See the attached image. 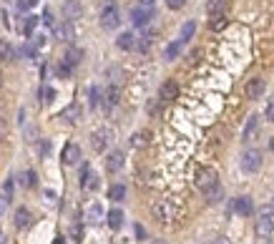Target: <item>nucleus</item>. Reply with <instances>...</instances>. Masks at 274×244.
Segmentation results:
<instances>
[{
	"mask_svg": "<svg viewBox=\"0 0 274 244\" xmlns=\"http://www.w3.org/2000/svg\"><path fill=\"white\" fill-rule=\"evenodd\" d=\"M119 25H121V13H119L113 0H106L103 10H101V28L103 30H116Z\"/></svg>",
	"mask_w": 274,
	"mask_h": 244,
	"instance_id": "f257e3e1",
	"label": "nucleus"
},
{
	"mask_svg": "<svg viewBox=\"0 0 274 244\" xmlns=\"http://www.w3.org/2000/svg\"><path fill=\"white\" fill-rule=\"evenodd\" d=\"M151 212H153V217H156L159 222H164V224L176 219V206H174L169 199H156L153 206H151Z\"/></svg>",
	"mask_w": 274,
	"mask_h": 244,
	"instance_id": "f03ea898",
	"label": "nucleus"
},
{
	"mask_svg": "<svg viewBox=\"0 0 274 244\" xmlns=\"http://www.w3.org/2000/svg\"><path fill=\"white\" fill-rule=\"evenodd\" d=\"M216 186H219V177H216V171H214V169L204 166V169H199V171H197V189H199V191L209 194V191H214Z\"/></svg>",
	"mask_w": 274,
	"mask_h": 244,
	"instance_id": "7ed1b4c3",
	"label": "nucleus"
},
{
	"mask_svg": "<svg viewBox=\"0 0 274 244\" xmlns=\"http://www.w3.org/2000/svg\"><path fill=\"white\" fill-rule=\"evenodd\" d=\"M242 169H244L247 174H257V171L262 169V154H259L257 149L244 151V154H242Z\"/></svg>",
	"mask_w": 274,
	"mask_h": 244,
	"instance_id": "20e7f679",
	"label": "nucleus"
},
{
	"mask_svg": "<svg viewBox=\"0 0 274 244\" xmlns=\"http://www.w3.org/2000/svg\"><path fill=\"white\" fill-rule=\"evenodd\" d=\"M108 144H111V131H108V128H98V131H93V136H91V146H93V151L103 154V151L108 149Z\"/></svg>",
	"mask_w": 274,
	"mask_h": 244,
	"instance_id": "39448f33",
	"label": "nucleus"
},
{
	"mask_svg": "<svg viewBox=\"0 0 274 244\" xmlns=\"http://www.w3.org/2000/svg\"><path fill=\"white\" fill-rule=\"evenodd\" d=\"M151 18H153V10L146 8V5H141V8H134V10H131V23H134L136 28H146V25L151 23Z\"/></svg>",
	"mask_w": 274,
	"mask_h": 244,
	"instance_id": "423d86ee",
	"label": "nucleus"
},
{
	"mask_svg": "<svg viewBox=\"0 0 274 244\" xmlns=\"http://www.w3.org/2000/svg\"><path fill=\"white\" fill-rule=\"evenodd\" d=\"M83 15V3L81 0H66L63 3V18L66 20H78Z\"/></svg>",
	"mask_w": 274,
	"mask_h": 244,
	"instance_id": "0eeeda50",
	"label": "nucleus"
},
{
	"mask_svg": "<svg viewBox=\"0 0 274 244\" xmlns=\"http://www.w3.org/2000/svg\"><path fill=\"white\" fill-rule=\"evenodd\" d=\"M56 38L58 41H66V43H73V38H75V28H73V20H63L61 25H56Z\"/></svg>",
	"mask_w": 274,
	"mask_h": 244,
	"instance_id": "6e6552de",
	"label": "nucleus"
},
{
	"mask_svg": "<svg viewBox=\"0 0 274 244\" xmlns=\"http://www.w3.org/2000/svg\"><path fill=\"white\" fill-rule=\"evenodd\" d=\"M176 96H179V86H176L174 81H164L161 88H159V98L166 103V101H174Z\"/></svg>",
	"mask_w": 274,
	"mask_h": 244,
	"instance_id": "1a4fd4ad",
	"label": "nucleus"
},
{
	"mask_svg": "<svg viewBox=\"0 0 274 244\" xmlns=\"http://www.w3.org/2000/svg\"><path fill=\"white\" fill-rule=\"evenodd\" d=\"M124 169V154L121 151H111L108 159H106V171L108 174H119Z\"/></svg>",
	"mask_w": 274,
	"mask_h": 244,
	"instance_id": "9d476101",
	"label": "nucleus"
},
{
	"mask_svg": "<svg viewBox=\"0 0 274 244\" xmlns=\"http://www.w3.org/2000/svg\"><path fill=\"white\" fill-rule=\"evenodd\" d=\"M264 78H252L249 83H247V98H262V93H264Z\"/></svg>",
	"mask_w": 274,
	"mask_h": 244,
	"instance_id": "9b49d317",
	"label": "nucleus"
},
{
	"mask_svg": "<svg viewBox=\"0 0 274 244\" xmlns=\"http://www.w3.org/2000/svg\"><path fill=\"white\" fill-rule=\"evenodd\" d=\"M252 209H254V204H252L249 196H237V199H234V212H237L239 217H249Z\"/></svg>",
	"mask_w": 274,
	"mask_h": 244,
	"instance_id": "f8f14e48",
	"label": "nucleus"
},
{
	"mask_svg": "<svg viewBox=\"0 0 274 244\" xmlns=\"http://www.w3.org/2000/svg\"><path fill=\"white\" fill-rule=\"evenodd\" d=\"M78 159H81V146L68 144V146L63 149V164H66V166H75Z\"/></svg>",
	"mask_w": 274,
	"mask_h": 244,
	"instance_id": "ddd939ff",
	"label": "nucleus"
},
{
	"mask_svg": "<svg viewBox=\"0 0 274 244\" xmlns=\"http://www.w3.org/2000/svg\"><path fill=\"white\" fill-rule=\"evenodd\" d=\"M136 43H138V38L134 36V33H129V30H126V33H121V36L116 38V46H119L121 51H134V48H136Z\"/></svg>",
	"mask_w": 274,
	"mask_h": 244,
	"instance_id": "4468645a",
	"label": "nucleus"
},
{
	"mask_svg": "<svg viewBox=\"0 0 274 244\" xmlns=\"http://www.w3.org/2000/svg\"><path fill=\"white\" fill-rule=\"evenodd\" d=\"M272 229H274L272 217H269V214H262V217L257 219V234H259V237H269Z\"/></svg>",
	"mask_w": 274,
	"mask_h": 244,
	"instance_id": "2eb2a0df",
	"label": "nucleus"
},
{
	"mask_svg": "<svg viewBox=\"0 0 274 244\" xmlns=\"http://www.w3.org/2000/svg\"><path fill=\"white\" fill-rule=\"evenodd\" d=\"M86 219H88V224H101V222H103V209H101V204H98V201H93V204L88 206Z\"/></svg>",
	"mask_w": 274,
	"mask_h": 244,
	"instance_id": "dca6fc26",
	"label": "nucleus"
},
{
	"mask_svg": "<svg viewBox=\"0 0 274 244\" xmlns=\"http://www.w3.org/2000/svg\"><path fill=\"white\" fill-rule=\"evenodd\" d=\"M30 222H33V219H30V212H28L25 206H18V209H15V227H18V229H25V227H30Z\"/></svg>",
	"mask_w": 274,
	"mask_h": 244,
	"instance_id": "f3484780",
	"label": "nucleus"
},
{
	"mask_svg": "<svg viewBox=\"0 0 274 244\" xmlns=\"http://www.w3.org/2000/svg\"><path fill=\"white\" fill-rule=\"evenodd\" d=\"M181 48H184V41H181V38H179V41H174V43H169V46H166V51H164V58H166V61L179 58Z\"/></svg>",
	"mask_w": 274,
	"mask_h": 244,
	"instance_id": "a211bd4d",
	"label": "nucleus"
},
{
	"mask_svg": "<svg viewBox=\"0 0 274 244\" xmlns=\"http://www.w3.org/2000/svg\"><path fill=\"white\" fill-rule=\"evenodd\" d=\"M226 5H229V0H209V3H206V13H209V15L226 13Z\"/></svg>",
	"mask_w": 274,
	"mask_h": 244,
	"instance_id": "6ab92c4d",
	"label": "nucleus"
},
{
	"mask_svg": "<svg viewBox=\"0 0 274 244\" xmlns=\"http://www.w3.org/2000/svg\"><path fill=\"white\" fill-rule=\"evenodd\" d=\"M211 20H209V28L211 30H224L226 28V23H229V18H226V13H219V15H209Z\"/></svg>",
	"mask_w": 274,
	"mask_h": 244,
	"instance_id": "aec40b11",
	"label": "nucleus"
},
{
	"mask_svg": "<svg viewBox=\"0 0 274 244\" xmlns=\"http://www.w3.org/2000/svg\"><path fill=\"white\" fill-rule=\"evenodd\" d=\"M119 86H108V91H106V96H103V103H106V109H113L116 103H119Z\"/></svg>",
	"mask_w": 274,
	"mask_h": 244,
	"instance_id": "412c9836",
	"label": "nucleus"
},
{
	"mask_svg": "<svg viewBox=\"0 0 274 244\" xmlns=\"http://www.w3.org/2000/svg\"><path fill=\"white\" fill-rule=\"evenodd\" d=\"M257 128H259V116H249V121L244 126V141H252L254 133H257Z\"/></svg>",
	"mask_w": 274,
	"mask_h": 244,
	"instance_id": "4be33fe9",
	"label": "nucleus"
},
{
	"mask_svg": "<svg viewBox=\"0 0 274 244\" xmlns=\"http://www.w3.org/2000/svg\"><path fill=\"white\" fill-rule=\"evenodd\" d=\"M121 224H124V212L121 209H111L108 212V227L111 229H121Z\"/></svg>",
	"mask_w": 274,
	"mask_h": 244,
	"instance_id": "5701e85b",
	"label": "nucleus"
},
{
	"mask_svg": "<svg viewBox=\"0 0 274 244\" xmlns=\"http://www.w3.org/2000/svg\"><path fill=\"white\" fill-rule=\"evenodd\" d=\"M194 33H197V23H194V20H186V23L181 25V36H179V38L186 43V41L194 38Z\"/></svg>",
	"mask_w": 274,
	"mask_h": 244,
	"instance_id": "b1692460",
	"label": "nucleus"
},
{
	"mask_svg": "<svg viewBox=\"0 0 274 244\" xmlns=\"http://www.w3.org/2000/svg\"><path fill=\"white\" fill-rule=\"evenodd\" d=\"M124 196H126V186H124V184H113V186L108 189V199H111V201H121Z\"/></svg>",
	"mask_w": 274,
	"mask_h": 244,
	"instance_id": "393cba45",
	"label": "nucleus"
},
{
	"mask_svg": "<svg viewBox=\"0 0 274 244\" xmlns=\"http://www.w3.org/2000/svg\"><path fill=\"white\" fill-rule=\"evenodd\" d=\"M13 56H15V53H13V48H10V43L0 38V63L13 61Z\"/></svg>",
	"mask_w": 274,
	"mask_h": 244,
	"instance_id": "a878e982",
	"label": "nucleus"
},
{
	"mask_svg": "<svg viewBox=\"0 0 274 244\" xmlns=\"http://www.w3.org/2000/svg\"><path fill=\"white\" fill-rule=\"evenodd\" d=\"M81 58H83V51H81V48H68V53L63 56V61L70 63V65H78Z\"/></svg>",
	"mask_w": 274,
	"mask_h": 244,
	"instance_id": "bb28decb",
	"label": "nucleus"
},
{
	"mask_svg": "<svg viewBox=\"0 0 274 244\" xmlns=\"http://www.w3.org/2000/svg\"><path fill=\"white\" fill-rule=\"evenodd\" d=\"M35 25H38V18H35V15H28V18H25V25H23V36H25V38H33Z\"/></svg>",
	"mask_w": 274,
	"mask_h": 244,
	"instance_id": "cd10ccee",
	"label": "nucleus"
},
{
	"mask_svg": "<svg viewBox=\"0 0 274 244\" xmlns=\"http://www.w3.org/2000/svg\"><path fill=\"white\" fill-rule=\"evenodd\" d=\"M146 144H148V133H146V131H138V133H134V138H131V146L141 149V146H146Z\"/></svg>",
	"mask_w": 274,
	"mask_h": 244,
	"instance_id": "c85d7f7f",
	"label": "nucleus"
},
{
	"mask_svg": "<svg viewBox=\"0 0 274 244\" xmlns=\"http://www.w3.org/2000/svg\"><path fill=\"white\" fill-rule=\"evenodd\" d=\"M56 73H58L61 78H68L70 73H73V65H70V63H66V61H61L58 65H56Z\"/></svg>",
	"mask_w": 274,
	"mask_h": 244,
	"instance_id": "c756f323",
	"label": "nucleus"
},
{
	"mask_svg": "<svg viewBox=\"0 0 274 244\" xmlns=\"http://www.w3.org/2000/svg\"><path fill=\"white\" fill-rule=\"evenodd\" d=\"M78 114H81V109H78V106H75V103H73V106H68V109H66V111H63V119H66V121H75V119H78Z\"/></svg>",
	"mask_w": 274,
	"mask_h": 244,
	"instance_id": "7c9ffc66",
	"label": "nucleus"
},
{
	"mask_svg": "<svg viewBox=\"0 0 274 244\" xmlns=\"http://www.w3.org/2000/svg\"><path fill=\"white\" fill-rule=\"evenodd\" d=\"M98 103H101V88L93 86V88H91V109H96Z\"/></svg>",
	"mask_w": 274,
	"mask_h": 244,
	"instance_id": "2f4dec72",
	"label": "nucleus"
},
{
	"mask_svg": "<svg viewBox=\"0 0 274 244\" xmlns=\"http://www.w3.org/2000/svg\"><path fill=\"white\" fill-rule=\"evenodd\" d=\"M206 199H209V204H216V201H221V186H216L214 191H209V194H206Z\"/></svg>",
	"mask_w": 274,
	"mask_h": 244,
	"instance_id": "473e14b6",
	"label": "nucleus"
},
{
	"mask_svg": "<svg viewBox=\"0 0 274 244\" xmlns=\"http://www.w3.org/2000/svg\"><path fill=\"white\" fill-rule=\"evenodd\" d=\"M121 76H124V73H121L119 68H113V71H111V86H121Z\"/></svg>",
	"mask_w": 274,
	"mask_h": 244,
	"instance_id": "72a5a7b5",
	"label": "nucleus"
},
{
	"mask_svg": "<svg viewBox=\"0 0 274 244\" xmlns=\"http://www.w3.org/2000/svg\"><path fill=\"white\" fill-rule=\"evenodd\" d=\"M186 5V0H166V8H171V10H181Z\"/></svg>",
	"mask_w": 274,
	"mask_h": 244,
	"instance_id": "f704fd0d",
	"label": "nucleus"
},
{
	"mask_svg": "<svg viewBox=\"0 0 274 244\" xmlns=\"http://www.w3.org/2000/svg\"><path fill=\"white\" fill-rule=\"evenodd\" d=\"M35 5H38V0H18L20 10H28V8H35Z\"/></svg>",
	"mask_w": 274,
	"mask_h": 244,
	"instance_id": "c9c22d12",
	"label": "nucleus"
},
{
	"mask_svg": "<svg viewBox=\"0 0 274 244\" xmlns=\"http://www.w3.org/2000/svg\"><path fill=\"white\" fill-rule=\"evenodd\" d=\"M159 103H161V98H159V101H151V103H148V114H151V116H156V114H159V109H161Z\"/></svg>",
	"mask_w": 274,
	"mask_h": 244,
	"instance_id": "e433bc0d",
	"label": "nucleus"
},
{
	"mask_svg": "<svg viewBox=\"0 0 274 244\" xmlns=\"http://www.w3.org/2000/svg\"><path fill=\"white\" fill-rule=\"evenodd\" d=\"M148 46H151V41H148V38H141V41L136 43V48L141 51V53H143V51H148Z\"/></svg>",
	"mask_w": 274,
	"mask_h": 244,
	"instance_id": "4c0bfd02",
	"label": "nucleus"
},
{
	"mask_svg": "<svg viewBox=\"0 0 274 244\" xmlns=\"http://www.w3.org/2000/svg\"><path fill=\"white\" fill-rule=\"evenodd\" d=\"M264 114H267V119L274 123V98L269 101V106H267V111H264Z\"/></svg>",
	"mask_w": 274,
	"mask_h": 244,
	"instance_id": "58836bf2",
	"label": "nucleus"
},
{
	"mask_svg": "<svg viewBox=\"0 0 274 244\" xmlns=\"http://www.w3.org/2000/svg\"><path fill=\"white\" fill-rule=\"evenodd\" d=\"M25 184H28V186H35V171H28V174H25Z\"/></svg>",
	"mask_w": 274,
	"mask_h": 244,
	"instance_id": "ea45409f",
	"label": "nucleus"
},
{
	"mask_svg": "<svg viewBox=\"0 0 274 244\" xmlns=\"http://www.w3.org/2000/svg\"><path fill=\"white\" fill-rule=\"evenodd\" d=\"M43 23L53 25V13H51V10H43Z\"/></svg>",
	"mask_w": 274,
	"mask_h": 244,
	"instance_id": "a19ab883",
	"label": "nucleus"
},
{
	"mask_svg": "<svg viewBox=\"0 0 274 244\" xmlns=\"http://www.w3.org/2000/svg\"><path fill=\"white\" fill-rule=\"evenodd\" d=\"M136 237H138V239H146V232H143V227H141V224H136Z\"/></svg>",
	"mask_w": 274,
	"mask_h": 244,
	"instance_id": "79ce46f5",
	"label": "nucleus"
},
{
	"mask_svg": "<svg viewBox=\"0 0 274 244\" xmlns=\"http://www.w3.org/2000/svg\"><path fill=\"white\" fill-rule=\"evenodd\" d=\"M214 244H231V242H229L226 237H219V239H216V242H214Z\"/></svg>",
	"mask_w": 274,
	"mask_h": 244,
	"instance_id": "37998d69",
	"label": "nucleus"
},
{
	"mask_svg": "<svg viewBox=\"0 0 274 244\" xmlns=\"http://www.w3.org/2000/svg\"><path fill=\"white\" fill-rule=\"evenodd\" d=\"M138 3H141V5H146V8H151V5H153V0H138Z\"/></svg>",
	"mask_w": 274,
	"mask_h": 244,
	"instance_id": "c03bdc74",
	"label": "nucleus"
},
{
	"mask_svg": "<svg viewBox=\"0 0 274 244\" xmlns=\"http://www.w3.org/2000/svg\"><path fill=\"white\" fill-rule=\"evenodd\" d=\"M53 244H63V237H56V242Z\"/></svg>",
	"mask_w": 274,
	"mask_h": 244,
	"instance_id": "a18cd8bd",
	"label": "nucleus"
},
{
	"mask_svg": "<svg viewBox=\"0 0 274 244\" xmlns=\"http://www.w3.org/2000/svg\"><path fill=\"white\" fill-rule=\"evenodd\" d=\"M0 244H5V237H3V234H0Z\"/></svg>",
	"mask_w": 274,
	"mask_h": 244,
	"instance_id": "49530a36",
	"label": "nucleus"
},
{
	"mask_svg": "<svg viewBox=\"0 0 274 244\" xmlns=\"http://www.w3.org/2000/svg\"><path fill=\"white\" fill-rule=\"evenodd\" d=\"M153 244H164V242H161V239H159V242H153Z\"/></svg>",
	"mask_w": 274,
	"mask_h": 244,
	"instance_id": "de8ad7c7",
	"label": "nucleus"
}]
</instances>
